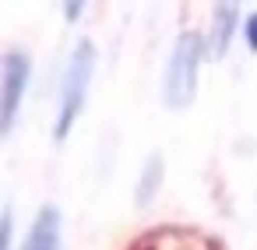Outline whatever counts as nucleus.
<instances>
[{
	"label": "nucleus",
	"instance_id": "nucleus-6",
	"mask_svg": "<svg viewBox=\"0 0 257 250\" xmlns=\"http://www.w3.org/2000/svg\"><path fill=\"white\" fill-rule=\"evenodd\" d=\"M159 180H162V159L152 155L148 166H145V176H141V187H138V204H148L159 190Z\"/></svg>",
	"mask_w": 257,
	"mask_h": 250
},
{
	"label": "nucleus",
	"instance_id": "nucleus-8",
	"mask_svg": "<svg viewBox=\"0 0 257 250\" xmlns=\"http://www.w3.org/2000/svg\"><path fill=\"white\" fill-rule=\"evenodd\" d=\"M85 4H88V0H64V18L67 22H78L81 11H85Z\"/></svg>",
	"mask_w": 257,
	"mask_h": 250
},
{
	"label": "nucleus",
	"instance_id": "nucleus-7",
	"mask_svg": "<svg viewBox=\"0 0 257 250\" xmlns=\"http://www.w3.org/2000/svg\"><path fill=\"white\" fill-rule=\"evenodd\" d=\"M0 250H11V211L0 215Z\"/></svg>",
	"mask_w": 257,
	"mask_h": 250
},
{
	"label": "nucleus",
	"instance_id": "nucleus-3",
	"mask_svg": "<svg viewBox=\"0 0 257 250\" xmlns=\"http://www.w3.org/2000/svg\"><path fill=\"white\" fill-rule=\"evenodd\" d=\"M29 85V57L25 53H8L4 60V81H0V134H8L18 120L22 99Z\"/></svg>",
	"mask_w": 257,
	"mask_h": 250
},
{
	"label": "nucleus",
	"instance_id": "nucleus-2",
	"mask_svg": "<svg viewBox=\"0 0 257 250\" xmlns=\"http://www.w3.org/2000/svg\"><path fill=\"white\" fill-rule=\"evenodd\" d=\"M197 64H201V39L194 32L180 36L166 67V81H162V99L169 109H187L194 102L197 92Z\"/></svg>",
	"mask_w": 257,
	"mask_h": 250
},
{
	"label": "nucleus",
	"instance_id": "nucleus-9",
	"mask_svg": "<svg viewBox=\"0 0 257 250\" xmlns=\"http://www.w3.org/2000/svg\"><path fill=\"white\" fill-rule=\"evenodd\" d=\"M246 46H250V50H257V15H250V18H246Z\"/></svg>",
	"mask_w": 257,
	"mask_h": 250
},
{
	"label": "nucleus",
	"instance_id": "nucleus-5",
	"mask_svg": "<svg viewBox=\"0 0 257 250\" xmlns=\"http://www.w3.org/2000/svg\"><path fill=\"white\" fill-rule=\"evenodd\" d=\"M22 250H60V211L43 208Z\"/></svg>",
	"mask_w": 257,
	"mask_h": 250
},
{
	"label": "nucleus",
	"instance_id": "nucleus-1",
	"mask_svg": "<svg viewBox=\"0 0 257 250\" xmlns=\"http://www.w3.org/2000/svg\"><path fill=\"white\" fill-rule=\"evenodd\" d=\"M92 71H95V46L85 39L74 46L71 60H67V74H64V85H60V113H57V141H64L74 127V120L81 116V106H85V92H88V81H92Z\"/></svg>",
	"mask_w": 257,
	"mask_h": 250
},
{
	"label": "nucleus",
	"instance_id": "nucleus-4",
	"mask_svg": "<svg viewBox=\"0 0 257 250\" xmlns=\"http://www.w3.org/2000/svg\"><path fill=\"white\" fill-rule=\"evenodd\" d=\"M239 4L243 0H215V15H211V53L215 57H225V50L232 43L236 22H239Z\"/></svg>",
	"mask_w": 257,
	"mask_h": 250
}]
</instances>
